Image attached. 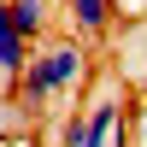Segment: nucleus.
<instances>
[{
	"mask_svg": "<svg viewBox=\"0 0 147 147\" xmlns=\"http://www.w3.org/2000/svg\"><path fill=\"white\" fill-rule=\"evenodd\" d=\"M82 77H88V47H82L77 35H59V41L35 47L30 71L18 77V106H24V118H41V112H53L59 100H71V94L82 88Z\"/></svg>",
	"mask_w": 147,
	"mask_h": 147,
	"instance_id": "1",
	"label": "nucleus"
},
{
	"mask_svg": "<svg viewBox=\"0 0 147 147\" xmlns=\"http://www.w3.org/2000/svg\"><path fill=\"white\" fill-rule=\"evenodd\" d=\"M30 59H35L30 35H24V30H18V18H12V0H0V77L18 88V77L30 71Z\"/></svg>",
	"mask_w": 147,
	"mask_h": 147,
	"instance_id": "2",
	"label": "nucleus"
},
{
	"mask_svg": "<svg viewBox=\"0 0 147 147\" xmlns=\"http://www.w3.org/2000/svg\"><path fill=\"white\" fill-rule=\"evenodd\" d=\"M118 18H147V0H118Z\"/></svg>",
	"mask_w": 147,
	"mask_h": 147,
	"instance_id": "6",
	"label": "nucleus"
},
{
	"mask_svg": "<svg viewBox=\"0 0 147 147\" xmlns=\"http://www.w3.org/2000/svg\"><path fill=\"white\" fill-rule=\"evenodd\" d=\"M65 24L77 41H100L118 24V0H65Z\"/></svg>",
	"mask_w": 147,
	"mask_h": 147,
	"instance_id": "3",
	"label": "nucleus"
},
{
	"mask_svg": "<svg viewBox=\"0 0 147 147\" xmlns=\"http://www.w3.org/2000/svg\"><path fill=\"white\" fill-rule=\"evenodd\" d=\"M12 18H18V30L30 41H41L53 30V0H12Z\"/></svg>",
	"mask_w": 147,
	"mask_h": 147,
	"instance_id": "4",
	"label": "nucleus"
},
{
	"mask_svg": "<svg viewBox=\"0 0 147 147\" xmlns=\"http://www.w3.org/2000/svg\"><path fill=\"white\" fill-rule=\"evenodd\" d=\"M0 88H6V77H0Z\"/></svg>",
	"mask_w": 147,
	"mask_h": 147,
	"instance_id": "7",
	"label": "nucleus"
},
{
	"mask_svg": "<svg viewBox=\"0 0 147 147\" xmlns=\"http://www.w3.org/2000/svg\"><path fill=\"white\" fill-rule=\"evenodd\" d=\"M53 147H88V106H71L65 118H59V136Z\"/></svg>",
	"mask_w": 147,
	"mask_h": 147,
	"instance_id": "5",
	"label": "nucleus"
}]
</instances>
